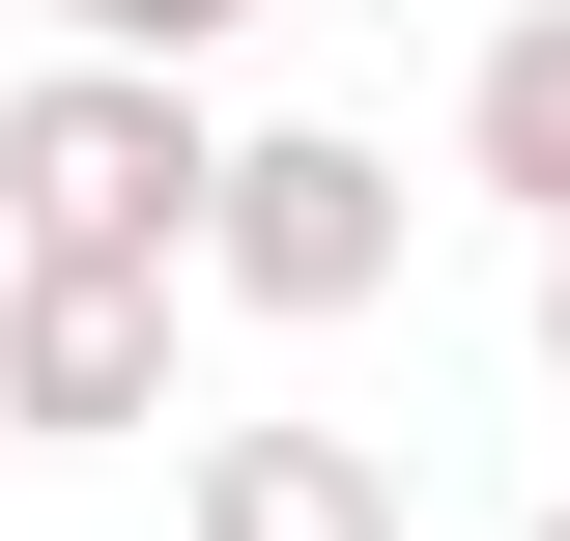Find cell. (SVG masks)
Here are the masks:
<instances>
[{
	"instance_id": "cell-4",
	"label": "cell",
	"mask_w": 570,
	"mask_h": 541,
	"mask_svg": "<svg viewBox=\"0 0 570 541\" xmlns=\"http://www.w3.org/2000/svg\"><path fill=\"white\" fill-rule=\"evenodd\" d=\"M200 541H400V484H371L343 427H228V456H200Z\"/></svg>"
},
{
	"instance_id": "cell-6",
	"label": "cell",
	"mask_w": 570,
	"mask_h": 541,
	"mask_svg": "<svg viewBox=\"0 0 570 541\" xmlns=\"http://www.w3.org/2000/svg\"><path fill=\"white\" fill-rule=\"evenodd\" d=\"M86 29H228V0H86Z\"/></svg>"
},
{
	"instance_id": "cell-1",
	"label": "cell",
	"mask_w": 570,
	"mask_h": 541,
	"mask_svg": "<svg viewBox=\"0 0 570 541\" xmlns=\"http://www.w3.org/2000/svg\"><path fill=\"white\" fill-rule=\"evenodd\" d=\"M0 200H58L86 257H142V228L200 200V142H171V86H29L0 115Z\"/></svg>"
},
{
	"instance_id": "cell-7",
	"label": "cell",
	"mask_w": 570,
	"mask_h": 541,
	"mask_svg": "<svg viewBox=\"0 0 570 541\" xmlns=\"http://www.w3.org/2000/svg\"><path fill=\"white\" fill-rule=\"evenodd\" d=\"M542 541H570V513H542Z\"/></svg>"
},
{
	"instance_id": "cell-2",
	"label": "cell",
	"mask_w": 570,
	"mask_h": 541,
	"mask_svg": "<svg viewBox=\"0 0 570 541\" xmlns=\"http://www.w3.org/2000/svg\"><path fill=\"white\" fill-rule=\"evenodd\" d=\"M200 200H228V257H257L285 314H343V285L400 257V200H371V142H228Z\"/></svg>"
},
{
	"instance_id": "cell-5",
	"label": "cell",
	"mask_w": 570,
	"mask_h": 541,
	"mask_svg": "<svg viewBox=\"0 0 570 541\" xmlns=\"http://www.w3.org/2000/svg\"><path fill=\"white\" fill-rule=\"evenodd\" d=\"M485 142H513V171L570 200V29H513V58H485Z\"/></svg>"
},
{
	"instance_id": "cell-3",
	"label": "cell",
	"mask_w": 570,
	"mask_h": 541,
	"mask_svg": "<svg viewBox=\"0 0 570 541\" xmlns=\"http://www.w3.org/2000/svg\"><path fill=\"white\" fill-rule=\"evenodd\" d=\"M0 371H29V427H115V400H142V257H86V228H58V285L0 314Z\"/></svg>"
}]
</instances>
